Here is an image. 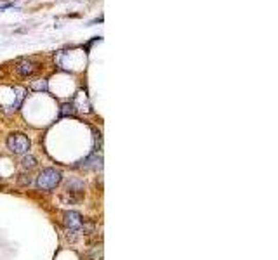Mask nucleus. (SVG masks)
<instances>
[{
    "label": "nucleus",
    "instance_id": "2",
    "mask_svg": "<svg viewBox=\"0 0 278 260\" xmlns=\"http://www.w3.org/2000/svg\"><path fill=\"white\" fill-rule=\"evenodd\" d=\"M6 143H7V149L14 154H26L31 148V141L28 139V135L21 134V132L9 134Z\"/></svg>",
    "mask_w": 278,
    "mask_h": 260
},
{
    "label": "nucleus",
    "instance_id": "6",
    "mask_svg": "<svg viewBox=\"0 0 278 260\" xmlns=\"http://www.w3.org/2000/svg\"><path fill=\"white\" fill-rule=\"evenodd\" d=\"M37 165H39L37 158L31 156V154H25L23 159H21V167L25 168V170H31V168H35Z\"/></svg>",
    "mask_w": 278,
    "mask_h": 260
},
{
    "label": "nucleus",
    "instance_id": "5",
    "mask_svg": "<svg viewBox=\"0 0 278 260\" xmlns=\"http://www.w3.org/2000/svg\"><path fill=\"white\" fill-rule=\"evenodd\" d=\"M82 167H84L85 170H98V168H101V167H103V158H101V154H98V151L92 153L87 159H85L84 165H82Z\"/></svg>",
    "mask_w": 278,
    "mask_h": 260
},
{
    "label": "nucleus",
    "instance_id": "1",
    "mask_svg": "<svg viewBox=\"0 0 278 260\" xmlns=\"http://www.w3.org/2000/svg\"><path fill=\"white\" fill-rule=\"evenodd\" d=\"M61 181H63V175L59 170H56V168H44L37 177V188L40 191H47L49 193V191L56 189L58 186L61 184Z\"/></svg>",
    "mask_w": 278,
    "mask_h": 260
},
{
    "label": "nucleus",
    "instance_id": "8",
    "mask_svg": "<svg viewBox=\"0 0 278 260\" xmlns=\"http://www.w3.org/2000/svg\"><path fill=\"white\" fill-rule=\"evenodd\" d=\"M31 89L33 90H47V82L40 80L39 84H31Z\"/></svg>",
    "mask_w": 278,
    "mask_h": 260
},
{
    "label": "nucleus",
    "instance_id": "7",
    "mask_svg": "<svg viewBox=\"0 0 278 260\" xmlns=\"http://www.w3.org/2000/svg\"><path fill=\"white\" fill-rule=\"evenodd\" d=\"M59 115H61V116H68V115L73 116L75 115V106L71 103H65L61 106V109H59Z\"/></svg>",
    "mask_w": 278,
    "mask_h": 260
},
{
    "label": "nucleus",
    "instance_id": "3",
    "mask_svg": "<svg viewBox=\"0 0 278 260\" xmlns=\"http://www.w3.org/2000/svg\"><path fill=\"white\" fill-rule=\"evenodd\" d=\"M85 218L80 215L79 212H65L63 213V224H65V231H75L82 234L84 229Z\"/></svg>",
    "mask_w": 278,
    "mask_h": 260
},
{
    "label": "nucleus",
    "instance_id": "4",
    "mask_svg": "<svg viewBox=\"0 0 278 260\" xmlns=\"http://www.w3.org/2000/svg\"><path fill=\"white\" fill-rule=\"evenodd\" d=\"M39 70H40V65L37 61H33V59H21L16 65L17 75L21 76H33Z\"/></svg>",
    "mask_w": 278,
    "mask_h": 260
}]
</instances>
